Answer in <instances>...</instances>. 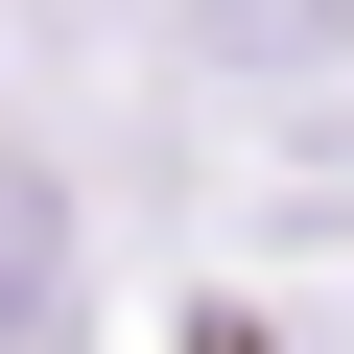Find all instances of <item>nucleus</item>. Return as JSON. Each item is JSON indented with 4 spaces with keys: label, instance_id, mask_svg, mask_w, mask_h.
I'll return each mask as SVG.
<instances>
[{
    "label": "nucleus",
    "instance_id": "1",
    "mask_svg": "<svg viewBox=\"0 0 354 354\" xmlns=\"http://www.w3.org/2000/svg\"><path fill=\"white\" fill-rule=\"evenodd\" d=\"M48 330H71V189L0 142V354H48Z\"/></svg>",
    "mask_w": 354,
    "mask_h": 354
}]
</instances>
